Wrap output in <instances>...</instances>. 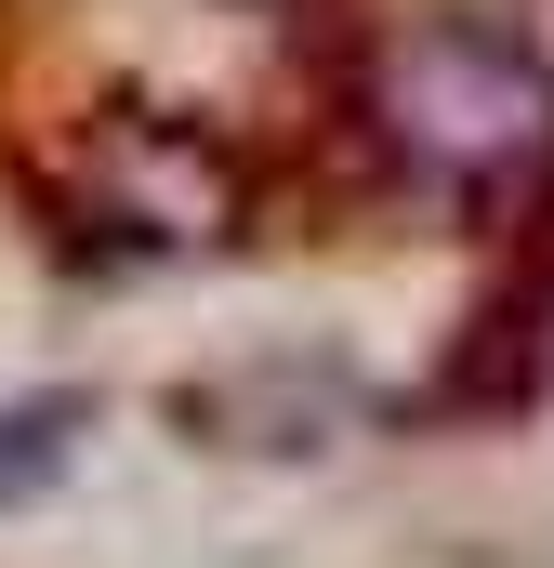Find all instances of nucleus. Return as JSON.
Wrapping results in <instances>:
<instances>
[{"instance_id":"obj_1","label":"nucleus","mask_w":554,"mask_h":568,"mask_svg":"<svg viewBox=\"0 0 554 568\" xmlns=\"http://www.w3.org/2000/svg\"><path fill=\"white\" fill-rule=\"evenodd\" d=\"M383 120H397V145L435 159L449 185H489V172H515V159L554 145V80L502 40V27H435V40L397 53Z\"/></svg>"},{"instance_id":"obj_2","label":"nucleus","mask_w":554,"mask_h":568,"mask_svg":"<svg viewBox=\"0 0 554 568\" xmlns=\"http://www.w3.org/2000/svg\"><path fill=\"white\" fill-rule=\"evenodd\" d=\"M66 424H80V397H40V410H13V424H0V489H40V476L66 463Z\"/></svg>"}]
</instances>
